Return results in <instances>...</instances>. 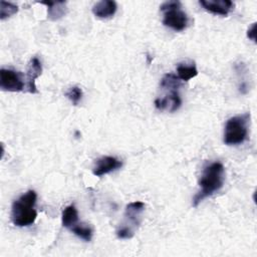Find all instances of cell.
Instances as JSON below:
<instances>
[{"label":"cell","mask_w":257,"mask_h":257,"mask_svg":"<svg viewBox=\"0 0 257 257\" xmlns=\"http://www.w3.org/2000/svg\"><path fill=\"white\" fill-rule=\"evenodd\" d=\"M224 180L225 169L221 163L214 162L206 166L199 181L200 191L194 197L193 206L197 207L204 199L220 191L224 185Z\"/></svg>","instance_id":"1"},{"label":"cell","mask_w":257,"mask_h":257,"mask_svg":"<svg viewBox=\"0 0 257 257\" xmlns=\"http://www.w3.org/2000/svg\"><path fill=\"white\" fill-rule=\"evenodd\" d=\"M36 199V192L28 190L13 202L11 208V221L15 226L27 227L35 222L37 218V212L34 209Z\"/></svg>","instance_id":"2"},{"label":"cell","mask_w":257,"mask_h":257,"mask_svg":"<svg viewBox=\"0 0 257 257\" xmlns=\"http://www.w3.org/2000/svg\"><path fill=\"white\" fill-rule=\"evenodd\" d=\"M250 113L246 112L240 115L230 117L225 124L224 143L227 146H237L244 143L248 137V122Z\"/></svg>","instance_id":"3"},{"label":"cell","mask_w":257,"mask_h":257,"mask_svg":"<svg viewBox=\"0 0 257 257\" xmlns=\"http://www.w3.org/2000/svg\"><path fill=\"white\" fill-rule=\"evenodd\" d=\"M161 11L164 12L163 24L175 31H183L189 23L187 14L181 9V2L167 1L161 5Z\"/></svg>","instance_id":"4"},{"label":"cell","mask_w":257,"mask_h":257,"mask_svg":"<svg viewBox=\"0 0 257 257\" xmlns=\"http://www.w3.org/2000/svg\"><path fill=\"white\" fill-rule=\"evenodd\" d=\"M0 87L4 91H22L24 88L22 74L13 69L2 68L0 70Z\"/></svg>","instance_id":"5"},{"label":"cell","mask_w":257,"mask_h":257,"mask_svg":"<svg viewBox=\"0 0 257 257\" xmlns=\"http://www.w3.org/2000/svg\"><path fill=\"white\" fill-rule=\"evenodd\" d=\"M121 166H122V163L115 157L104 156L95 161L92 169V173L96 177H101L118 170Z\"/></svg>","instance_id":"6"},{"label":"cell","mask_w":257,"mask_h":257,"mask_svg":"<svg viewBox=\"0 0 257 257\" xmlns=\"http://www.w3.org/2000/svg\"><path fill=\"white\" fill-rule=\"evenodd\" d=\"M202 7L215 15L226 16L233 9L234 3L230 0H200Z\"/></svg>","instance_id":"7"},{"label":"cell","mask_w":257,"mask_h":257,"mask_svg":"<svg viewBox=\"0 0 257 257\" xmlns=\"http://www.w3.org/2000/svg\"><path fill=\"white\" fill-rule=\"evenodd\" d=\"M145 207H146V205L141 201L132 202L126 205L125 211H124L125 223L130 222V224H131L130 226L132 229L135 230V228L140 225V222H141L140 216L143 213V211L145 210Z\"/></svg>","instance_id":"8"},{"label":"cell","mask_w":257,"mask_h":257,"mask_svg":"<svg viewBox=\"0 0 257 257\" xmlns=\"http://www.w3.org/2000/svg\"><path fill=\"white\" fill-rule=\"evenodd\" d=\"M42 72L41 61L37 57L30 59L27 67V90L30 93H37L35 80Z\"/></svg>","instance_id":"9"},{"label":"cell","mask_w":257,"mask_h":257,"mask_svg":"<svg viewBox=\"0 0 257 257\" xmlns=\"http://www.w3.org/2000/svg\"><path fill=\"white\" fill-rule=\"evenodd\" d=\"M155 104L156 107L160 110L168 109L169 111H176L180 108L182 104V99L178 90H172L170 94H167L165 97L157 98L155 100Z\"/></svg>","instance_id":"10"},{"label":"cell","mask_w":257,"mask_h":257,"mask_svg":"<svg viewBox=\"0 0 257 257\" xmlns=\"http://www.w3.org/2000/svg\"><path fill=\"white\" fill-rule=\"evenodd\" d=\"M117 6L114 1L102 0L96 2L92 7V13L94 16L100 19H107L112 17L116 12Z\"/></svg>","instance_id":"11"},{"label":"cell","mask_w":257,"mask_h":257,"mask_svg":"<svg viewBox=\"0 0 257 257\" xmlns=\"http://www.w3.org/2000/svg\"><path fill=\"white\" fill-rule=\"evenodd\" d=\"M42 4L47 6V17L50 20H58L63 17L67 11L66 2H43Z\"/></svg>","instance_id":"12"},{"label":"cell","mask_w":257,"mask_h":257,"mask_svg":"<svg viewBox=\"0 0 257 257\" xmlns=\"http://www.w3.org/2000/svg\"><path fill=\"white\" fill-rule=\"evenodd\" d=\"M198 75V69L194 62L192 63H179L177 66V76L182 81H189Z\"/></svg>","instance_id":"13"},{"label":"cell","mask_w":257,"mask_h":257,"mask_svg":"<svg viewBox=\"0 0 257 257\" xmlns=\"http://www.w3.org/2000/svg\"><path fill=\"white\" fill-rule=\"evenodd\" d=\"M78 221V212L74 205L67 206L61 215V223L62 226L65 228H72L74 225L77 224Z\"/></svg>","instance_id":"14"},{"label":"cell","mask_w":257,"mask_h":257,"mask_svg":"<svg viewBox=\"0 0 257 257\" xmlns=\"http://www.w3.org/2000/svg\"><path fill=\"white\" fill-rule=\"evenodd\" d=\"M70 230L74 235H76L77 237H79L80 239H82L86 242H89L92 238L93 230L87 224H78L77 223L72 228H70Z\"/></svg>","instance_id":"15"},{"label":"cell","mask_w":257,"mask_h":257,"mask_svg":"<svg viewBox=\"0 0 257 257\" xmlns=\"http://www.w3.org/2000/svg\"><path fill=\"white\" fill-rule=\"evenodd\" d=\"M161 87L168 90H178L181 86V80L174 73H167L161 80Z\"/></svg>","instance_id":"16"},{"label":"cell","mask_w":257,"mask_h":257,"mask_svg":"<svg viewBox=\"0 0 257 257\" xmlns=\"http://www.w3.org/2000/svg\"><path fill=\"white\" fill-rule=\"evenodd\" d=\"M18 11V6L10 3V2H5L1 1L0 2V19L5 20L6 18H9L10 16L16 14Z\"/></svg>","instance_id":"17"},{"label":"cell","mask_w":257,"mask_h":257,"mask_svg":"<svg viewBox=\"0 0 257 257\" xmlns=\"http://www.w3.org/2000/svg\"><path fill=\"white\" fill-rule=\"evenodd\" d=\"M82 90L80 87L74 85L68 88V90L65 92L66 97L71 101V103L73 105H77L78 102L81 100L82 98Z\"/></svg>","instance_id":"18"},{"label":"cell","mask_w":257,"mask_h":257,"mask_svg":"<svg viewBox=\"0 0 257 257\" xmlns=\"http://www.w3.org/2000/svg\"><path fill=\"white\" fill-rule=\"evenodd\" d=\"M247 37L252 41H256V23H253L247 31Z\"/></svg>","instance_id":"19"}]
</instances>
